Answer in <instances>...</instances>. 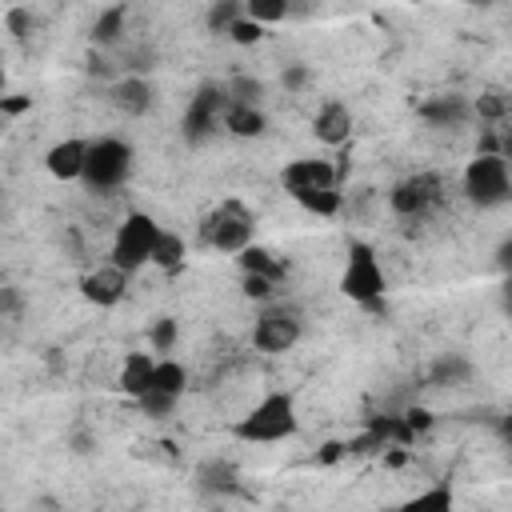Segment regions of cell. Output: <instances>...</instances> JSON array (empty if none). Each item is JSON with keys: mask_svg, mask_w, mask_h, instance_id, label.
I'll return each instance as SVG.
<instances>
[{"mask_svg": "<svg viewBox=\"0 0 512 512\" xmlns=\"http://www.w3.org/2000/svg\"><path fill=\"white\" fill-rule=\"evenodd\" d=\"M300 432V416H296V396L276 388L268 396H260L236 424H232V436L244 440V444H280L288 436Z\"/></svg>", "mask_w": 512, "mask_h": 512, "instance_id": "6da1fadb", "label": "cell"}, {"mask_svg": "<svg viewBox=\"0 0 512 512\" xmlns=\"http://www.w3.org/2000/svg\"><path fill=\"white\" fill-rule=\"evenodd\" d=\"M256 236V216L244 200L228 196L220 200L204 220H200V248L224 252V256H240Z\"/></svg>", "mask_w": 512, "mask_h": 512, "instance_id": "7a4b0ae2", "label": "cell"}, {"mask_svg": "<svg viewBox=\"0 0 512 512\" xmlns=\"http://www.w3.org/2000/svg\"><path fill=\"white\" fill-rule=\"evenodd\" d=\"M460 192L472 208L488 212L512 200V168L504 156H472L464 176H460Z\"/></svg>", "mask_w": 512, "mask_h": 512, "instance_id": "3957f363", "label": "cell"}, {"mask_svg": "<svg viewBox=\"0 0 512 512\" xmlns=\"http://www.w3.org/2000/svg\"><path fill=\"white\" fill-rule=\"evenodd\" d=\"M132 160H136V152H132L128 140H120V136H100V140H92V148H88V164H84V176H80V180H84L88 192H116V188L128 184Z\"/></svg>", "mask_w": 512, "mask_h": 512, "instance_id": "277c9868", "label": "cell"}, {"mask_svg": "<svg viewBox=\"0 0 512 512\" xmlns=\"http://www.w3.org/2000/svg\"><path fill=\"white\" fill-rule=\"evenodd\" d=\"M228 108H232L228 88H224V84H216V80H204V84L192 92L188 108H184V120H180L184 140H188L192 148H196V144H208V140L224 128Z\"/></svg>", "mask_w": 512, "mask_h": 512, "instance_id": "5b68a950", "label": "cell"}, {"mask_svg": "<svg viewBox=\"0 0 512 512\" xmlns=\"http://www.w3.org/2000/svg\"><path fill=\"white\" fill-rule=\"evenodd\" d=\"M160 224L148 216V212H128L120 224H116V236H112V264L124 268L128 276L144 264H152V252L160 244Z\"/></svg>", "mask_w": 512, "mask_h": 512, "instance_id": "8992f818", "label": "cell"}, {"mask_svg": "<svg viewBox=\"0 0 512 512\" xmlns=\"http://www.w3.org/2000/svg\"><path fill=\"white\" fill-rule=\"evenodd\" d=\"M340 292H344L352 304H360V308L384 300V292H388L384 268L376 264V252H372L364 240H356V244L348 248V264H344V276H340Z\"/></svg>", "mask_w": 512, "mask_h": 512, "instance_id": "52a82bcc", "label": "cell"}, {"mask_svg": "<svg viewBox=\"0 0 512 512\" xmlns=\"http://www.w3.org/2000/svg\"><path fill=\"white\" fill-rule=\"evenodd\" d=\"M440 200H444V180H440V172H412V176L396 180L392 192H388V208H392L396 216H404V220H424V216H432V212L440 208Z\"/></svg>", "mask_w": 512, "mask_h": 512, "instance_id": "ba28073f", "label": "cell"}, {"mask_svg": "<svg viewBox=\"0 0 512 512\" xmlns=\"http://www.w3.org/2000/svg\"><path fill=\"white\" fill-rule=\"evenodd\" d=\"M300 336H304V316H300V308H292V304H264V308L256 312L252 344H256L260 352L280 356V352H288Z\"/></svg>", "mask_w": 512, "mask_h": 512, "instance_id": "9c48e42d", "label": "cell"}, {"mask_svg": "<svg viewBox=\"0 0 512 512\" xmlns=\"http://www.w3.org/2000/svg\"><path fill=\"white\" fill-rule=\"evenodd\" d=\"M280 184L284 192L300 204L308 196H320V192H340V172L332 160H316V156H300L292 164H284L280 172Z\"/></svg>", "mask_w": 512, "mask_h": 512, "instance_id": "30bf717a", "label": "cell"}, {"mask_svg": "<svg viewBox=\"0 0 512 512\" xmlns=\"http://www.w3.org/2000/svg\"><path fill=\"white\" fill-rule=\"evenodd\" d=\"M416 116H420L428 128L460 132L464 124L476 120V108H472V96H464V92H436V96H428V100L416 104Z\"/></svg>", "mask_w": 512, "mask_h": 512, "instance_id": "8fae6325", "label": "cell"}, {"mask_svg": "<svg viewBox=\"0 0 512 512\" xmlns=\"http://www.w3.org/2000/svg\"><path fill=\"white\" fill-rule=\"evenodd\" d=\"M80 296L88 304H96V308H116L128 296V272L116 268L112 260L100 264V268H92V272H84L80 276Z\"/></svg>", "mask_w": 512, "mask_h": 512, "instance_id": "7c38bea8", "label": "cell"}, {"mask_svg": "<svg viewBox=\"0 0 512 512\" xmlns=\"http://www.w3.org/2000/svg\"><path fill=\"white\" fill-rule=\"evenodd\" d=\"M152 84H148V76H120V80H112V88H108V100H112V108L120 112V116H128V120H136V116H144L148 108H152Z\"/></svg>", "mask_w": 512, "mask_h": 512, "instance_id": "4fadbf2b", "label": "cell"}, {"mask_svg": "<svg viewBox=\"0 0 512 512\" xmlns=\"http://www.w3.org/2000/svg\"><path fill=\"white\" fill-rule=\"evenodd\" d=\"M88 140H76V136H68V140H56L52 148H48V156H44V168L56 176V180H80L84 176V164H88Z\"/></svg>", "mask_w": 512, "mask_h": 512, "instance_id": "5bb4252c", "label": "cell"}, {"mask_svg": "<svg viewBox=\"0 0 512 512\" xmlns=\"http://www.w3.org/2000/svg\"><path fill=\"white\" fill-rule=\"evenodd\" d=\"M312 136H316L320 144H328V148H344L348 136H352V112H348V104L328 100V104L312 116Z\"/></svg>", "mask_w": 512, "mask_h": 512, "instance_id": "9a60e30c", "label": "cell"}, {"mask_svg": "<svg viewBox=\"0 0 512 512\" xmlns=\"http://www.w3.org/2000/svg\"><path fill=\"white\" fill-rule=\"evenodd\" d=\"M156 364H160V356H152V352H132V356L120 364L116 388H120L124 396L140 400L144 392H152V376H156Z\"/></svg>", "mask_w": 512, "mask_h": 512, "instance_id": "2e32d148", "label": "cell"}, {"mask_svg": "<svg viewBox=\"0 0 512 512\" xmlns=\"http://www.w3.org/2000/svg\"><path fill=\"white\" fill-rule=\"evenodd\" d=\"M236 264H240L244 276H264V280H272V284H280V280L288 276V260L276 256V252L264 248V244H248V248L236 256Z\"/></svg>", "mask_w": 512, "mask_h": 512, "instance_id": "e0dca14e", "label": "cell"}, {"mask_svg": "<svg viewBox=\"0 0 512 512\" xmlns=\"http://www.w3.org/2000/svg\"><path fill=\"white\" fill-rule=\"evenodd\" d=\"M196 484H200L204 492H216V496L236 492V488H240V468H236L232 460H224V456H212V460H204V464L196 468Z\"/></svg>", "mask_w": 512, "mask_h": 512, "instance_id": "ac0fdd59", "label": "cell"}, {"mask_svg": "<svg viewBox=\"0 0 512 512\" xmlns=\"http://www.w3.org/2000/svg\"><path fill=\"white\" fill-rule=\"evenodd\" d=\"M124 32H128V4H108V8L92 20L88 40H92L96 48H112V44L124 40Z\"/></svg>", "mask_w": 512, "mask_h": 512, "instance_id": "d6986e66", "label": "cell"}, {"mask_svg": "<svg viewBox=\"0 0 512 512\" xmlns=\"http://www.w3.org/2000/svg\"><path fill=\"white\" fill-rule=\"evenodd\" d=\"M472 380V360L464 352H444L432 368H428V384L436 388H460Z\"/></svg>", "mask_w": 512, "mask_h": 512, "instance_id": "ffe728a7", "label": "cell"}, {"mask_svg": "<svg viewBox=\"0 0 512 512\" xmlns=\"http://www.w3.org/2000/svg\"><path fill=\"white\" fill-rule=\"evenodd\" d=\"M224 132L236 136V140H256L268 132V116L264 108H244V104H232L228 116H224Z\"/></svg>", "mask_w": 512, "mask_h": 512, "instance_id": "44dd1931", "label": "cell"}, {"mask_svg": "<svg viewBox=\"0 0 512 512\" xmlns=\"http://www.w3.org/2000/svg\"><path fill=\"white\" fill-rule=\"evenodd\" d=\"M472 108L480 124H512V88H484Z\"/></svg>", "mask_w": 512, "mask_h": 512, "instance_id": "7402d4cb", "label": "cell"}, {"mask_svg": "<svg viewBox=\"0 0 512 512\" xmlns=\"http://www.w3.org/2000/svg\"><path fill=\"white\" fill-rule=\"evenodd\" d=\"M396 512H456V496H452L448 484H432V488L408 496Z\"/></svg>", "mask_w": 512, "mask_h": 512, "instance_id": "603a6c76", "label": "cell"}, {"mask_svg": "<svg viewBox=\"0 0 512 512\" xmlns=\"http://www.w3.org/2000/svg\"><path fill=\"white\" fill-rule=\"evenodd\" d=\"M184 260H188V244H184V236L172 232V228H164V232H160V244H156V252H152V264L164 268V272H180Z\"/></svg>", "mask_w": 512, "mask_h": 512, "instance_id": "cb8c5ba5", "label": "cell"}, {"mask_svg": "<svg viewBox=\"0 0 512 512\" xmlns=\"http://www.w3.org/2000/svg\"><path fill=\"white\" fill-rule=\"evenodd\" d=\"M152 388L156 392H168V396H184V388H188V368L180 364V360H172V356H164L160 364H156V376H152Z\"/></svg>", "mask_w": 512, "mask_h": 512, "instance_id": "d4e9b609", "label": "cell"}, {"mask_svg": "<svg viewBox=\"0 0 512 512\" xmlns=\"http://www.w3.org/2000/svg\"><path fill=\"white\" fill-rule=\"evenodd\" d=\"M236 20H244V0H212V8L204 16L208 32H216V36H228L236 28Z\"/></svg>", "mask_w": 512, "mask_h": 512, "instance_id": "484cf974", "label": "cell"}, {"mask_svg": "<svg viewBox=\"0 0 512 512\" xmlns=\"http://www.w3.org/2000/svg\"><path fill=\"white\" fill-rule=\"evenodd\" d=\"M176 336H180V328H176V316H156V320L148 324V352L164 360V356L176 348Z\"/></svg>", "mask_w": 512, "mask_h": 512, "instance_id": "4316f807", "label": "cell"}, {"mask_svg": "<svg viewBox=\"0 0 512 512\" xmlns=\"http://www.w3.org/2000/svg\"><path fill=\"white\" fill-rule=\"evenodd\" d=\"M228 100L232 104H244V108H260V100H264V80H256V76H232L228 84Z\"/></svg>", "mask_w": 512, "mask_h": 512, "instance_id": "83f0119b", "label": "cell"}, {"mask_svg": "<svg viewBox=\"0 0 512 512\" xmlns=\"http://www.w3.org/2000/svg\"><path fill=\"white\" fill-rule=\"evenodd\" d=\"M288 0H244V12H248V20H256V24H280V20H288Z\"/></svg>", "mask_w": 512, "mask_h": 512, "instance_id": "f1b7e54d", "label": "cell"}, {"mask_svg": "<svg viewBox=\"0 0 512 512\" xmlns=\"http://www.w3.org/2000/svg\"><path fill=\"white\" fill-rule=\"evenodd\" d=\"M136 404H140V412H144L148 420H168V416L176 412V404H180V400H176V396H168V392H156V388H152V392H144Z\"/></svg>", "mask_w": 512, "mask_h": 512, "instance_id": "f546056e", "label": "cell"}, {"mask_svg": "<svg viewBox=\"0 0 512 512\" xmlns=\"http://www.w3.org/2000/svg\"><path fill=\"white\" fill-rule=\"evenodd\" d=\"M228 40H236V44H260L264 40V24H256V20H248V12H244V20H236V28L228 32Z\"/></svg>", "mask_w": 512, "mask_h": 512, "instance_id": "4dcf8cb0", "label": "cell"}, {"mask_svg": "<svg viewBox=\"0 0 512 512\" xmlns=\"http://www.w3.org/2000/svg\"><path fill=\"white\" fill-rule=\"evenodd\" d=\"M280 84H284V88H288V92H304V88H308V84H312V68H308V64H300V60H296V64H288V68H284V72H280Z\"/></svg>", "mask_w": 512, "mask_h": 512, "instance_id": "1f68e13d", "label": "cell"}, {"mask_svg": "<svg viewBox=\"0 0 512 512\" xmlns=\"http://www.w3.org/2000/svg\"><path fill=\"white\" fill-rule=\"evenodd\" d=\"M4 28H8L12 36H28V32H32V12L20 8V4H12V8L4 12Z\"/></svg>", "mask_w": 512, "mask_h": 512, "instance_id": "d6a6232c", "label": "cell"}, {"mask_svg": "<svg viewBox=\"0 0 512 512\" xmlns=\"http://www.w3.org/2000/svg\"><path fill=\"white\" fill-rule=\"evenodd\" d=\"M240 288H244V296H248V300H264V304H268V300H272V292H276V284H272V280H264V276H244V280H240Z\"/></svg>", "mask_w": 512, "mask_h": 512, "instance_id": "836d02e7", "label": "cell"}, {"mask_svg": "<svg viewBox=\"0 0 512 512\" xmlns=\"http://www.w3.org/2000/svg\"><path fill=\"white\" fill-rule=\"evenodd\" d=\"M0 112L12 120V116H24V112H32V96H0Z\"/></svg>", "mask_w": 512, "mask_h": 512, "instance_id": "e575fe53", "label": "cell"}, {"mask_svg": "<svg viewBox=\"0 0 512 512\" xmlns=\"http://www.w3.org/2000/svg\"><path fill=\"white\" fill-rule=\"evenodd\" d=\"M404 424L412 428V436H416V432H428V428H432V412H428V408H408V412H404Z\"/></svg>", "mask_w": 512, "mask_h": 512, "instance_id": "d590c367", "label": "cell"}, {"mask_svg": "<svg viewBox=\"0 0 512 512\" xmlns=\"http://www.w3.org/2000/svg\"><path fill=\"white\" fill-rule=\"evenodd\" d=\"M4 316L8 320H16V312H20V292H16V284H4Z\"/></svg>", "mask_w": 512, "mask_h": 512, "instance_id": "8d00e7d4", "label": "cell"}, {"mask_svg": "<svg viewBox=\"0 0 512 512\" xmlns=\"http://www.w3.org/2000/svg\"><path fill=\"white\" fill-rule=\"evenodd\" d=\"M68 444H72V452H76V456H88V452L96 448V436H92V432H72V440H68Z\"/></svg>", "mask_w": 512, "mask_h": 512, "instance_id": "74e56055", "label": "cell"}, {"mask_svg": "<svg viewBox=\"0 0 512 512\" xmlns=\"http://www.w3.org/2000/svg\"><path fill=\"white\" fill-rule=\"evenodd\" d=\"M496 268H500L504 276H512V236L500 240V248H496Z\"/></svg>", "mask_w": 512, "mask_h": 512, "instance_id": "f35d334b", "label": "cell"}, {"mask_svg": "<svg viewBox=\"0 0 512 512\" xmlns=\"http://www.w3.org/2000/svg\"><path fill=\"white\" fill-rule=\"evenodd\" d=\"M496 436H500L504 444H512V412H500V416H496Z\"/></svg>", "mask_w": 512, "mask_h": 512, "instance_id": "ab89813d", "label": "cell"}, {"mask_svg": "<svg viewBox=\"0 0 512 512\" xmlns=\"http://www.w3.org/2000/svg\"><path fill=\"white\" fill-rule=\"evenodd\" d=\"M500 312L512 320V276H504V284H500Z\"/></svg>", "mask_w": 512, "mask_h": 512, "instance_id": "60d3db41", "label": "cell"}, {"mask_svg": "<svg viewBox=\"0 0 512 512\" xmlns=\"http://www.w3.org/2000/svg\"><path fill=\"white\" fill-rule=\"evenodd\" d=\"M500 156L512 164V124H504V132H500Z\"/></svg>", "mask_w": 512, "mask_h": 512, "instance_id": "b9f144b4", "label": "cell"}]
</instances>
